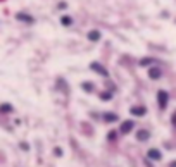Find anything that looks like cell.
Instances as JSON below:
<instances>
[{"instance_id": "obj_1", "label": "cell", "mask_w": 176, "mask_h": 167, "mask_svg": "<svg viewBox=\"0 0 176 167\" xmlns=\"http://www.w3.org/2000/svg\"><path fill=\"white\" fill-rule=\"evenodd\" d=\"M168 102H169V95L168 91H164V90H159L157 91V105L161 110H164L166 107H168Z\"/></svg>"}, {"instance_id": "obj_2", "label": "cell", "mask_w": 176, "mask_h": 167, "mask_svg": "<svg viewBox=\"0 0 176 167\" xmlns=\"http://www.w3.org/2000/svg\"><path fill=\"white\" fill-rule=\"evenodd\" d=\"M90 69H93L97 74H100V76H104V78H109V71L105 69L104 66H102L100 62H92L90 64Z\"/></svg>"}, {"instance_id": "obj_3", "label": "cell", "mask_w": 176, "mask_h": 167, "mask_svg": "<svg viewBox=\"0 0 176 167\" xmlns=\"http://www.w3.org/2000/svg\"><path fill=\"white\" fill-rule=\"evenodd\" d=\"M16 19L21 22H28V24H31V22H35V17H31L30 14H26V12H17L16 14Z\"/></svg>"}, {"instance_id": "obj_4", "label": "cell", "mask_w": 176, "mask_h": 167, "mask_svg": "<svg viewBox=\"0 0 176 167\" xmlns=\"http://www.w3.org/2000/svg\"><path fill=\"white\" fill-rule=\"evenodd\" d=\"M130 114L135 115V117H143L147 114V109L145 107H131L130 109Z\"/></svg>"}, {"instance_id": "obj_5", "label": "cell", "mask_w": 176, "mask_h": 167, "mask_svg": "<svg viewBox=\"0 0 176 167\" xmlns=\"http://www.w3.org/2000/svg\"><path fill=\"white\" fill-rule=\"evenodd\" d=\"M161 76H162V69H159V67H150L149 69L150 79H161Z\"/></svg>"}, {"instance_id": "obj_6", "label": "cell", "mask_w": 176, "mask_h": 167, "mask_svg": "<svg viewBox=\"0 0 176 167\" xmlns=\"http://www.w3.org/2000/svg\"><path fill=\"white\" fill-rule=\"evenodd\" d=\"M133 126H135V123H133V121H124L123 124H121V128H119V131L123 134H128L130 133L131 129H133Z\"/></svg>"}, {"instance_id": "obj_7", "label": "cell", "mask_w": 176, "mask_h": 167, "mask_svg": "<svg viewBox=\"0 0 176 167\" xmlns=\"http://www.w3.org/2000/svg\"><path fill=\"white\" fill-rule=\"evenodd\" d=\"M147 157H149L150 160H161L162 159V153L159 152L157 148H150L149 152H147Z\"/></svg>"}, {"instance_id": "obj_8", "label": "cell", "mask_w": 176, "mask_h": 167, "mask_svg": "<svg viewBox=\"0 0 176 167\" xmlns=\"http://www.w3.org/2000/svg\"><path fill=\"white\" fill-rule=\"evenodd\" d=\"M136 140H138V141H147V140H150V131H147V129H138V131H136Z\"/></svg>"}, {"instance_id": "obj_9", "label": "cell", "mask_w": 176, "mask_h": 167, "mask_svg": "<svg viewBox=\"0 0 176 167\" xmlns=\"http://www.w3.org/2000/svg\"><path fill=\"white\" fill-rule=\"evenodd\" d=\"M102 119H104L105 123H116L119 117H117V114H112V112H104Z\"/></svg>"}, {"instance_id": "obj_10", "label": "cell", "mask_w": 176, "mask_h": 167, "mask_svg": "<svg viewBox=\"0 0 176 167\" xmlns=\"http://www.w3.org/2000/svg\"><path fill=\"white\" fill-rule=\"evenodd\" d=\"M86 36H88V40H90V41H98L102 35H100V31H98V30H90Z\"/></svg>"}, {"instance_id": "obj_11", "label": "cell", "mask_w": 176, "mask_h": 167, "mask_svg": "<svg viewBox=\"0 0 176 167\" xmlns=\"http://www.w3.org/2000/svg\"><path fill=\"white\" fill-rule=\"evenodd\" d=\"M14 112V107L11 104H0V114H11Z\"/></svg>"}, {"instance_id": "obj_12", "label": "cell", "mask_w": 176, "mask_h": 167, "mask_svg": "<svg viewBox=\"0 0 176 167\" xmlns=\"http://www.w3.org/2000/svg\"><path fill=\"white\" fill-rule=\"evenodd\" d=\"M60 24H62V26H71L73 17L71 16H60Z\"/></svg>"}, {"instance_id": "obj_13", "label": "cell", "mask_w": 176, "mask_h": 167, "mask_svg": "<svg viewBox=\"0 0 176 167\" xmlns=\"http://www.w3.org/2000/svg\"><path fill=\"white\" fill-rule=\"evenodd\" d=\"M81 88L85 90L86 93H92V91H93V83H90V81H85V83H81Z\"/></svg>"}, {"instance_id": "obj_14", "label": "cell", "mask_w": 176, "mask_h": 167, "mask_svg": "<svg viewBox=\"0 0 176 167\" xmlns=\"http://www.w3.org/2000/svg\"><path fill=\"white\" fill-rule=\"evenodd\" d=\"M100 100H102V102L112 100V93H111V91H102V93H100Z\"/></svg>"}, {"instance_id": "obj_15", "label": "cell", "mask_w": 176, "mask_h": 167, "mask_svg": "<svg viewBox=\"0 0 176 167\" xmlns=\"http://www.w3.org/2000/svg\"><path fill=\"white\" fill-rule=\"evenodd\" d=\"M150 64H154V59H142L140 60V66H150Z\"/></svg>"}, {"instance_id": "obj_16", "label": "cell", "mask_w": 176, "mask_h": 167, "mask_svg": "<svg viewBox=\"0 0 176 167\" xmlns=\"http://www.w3.org/2000/svg\"><path fill=\"white\" fill-rule=\"evenodd\" d=\"M107 140L109 141H114V140H116V131H109V133H107Z\"/></svg>"}, {"instance_id": "obj_17", "label": "cell", "mask_w": 176, "mask_h": 167, "mask_svg": "<svg viewBox=\"0 0 176 167\" xmlns=\"http://www.w3.org/2000/svg\"><path fill=\"white\" fill-rule=\"evenodd\" d=\"M19 146H21L23 150H26V152L30 150V145H28V143H19Z\"/></svg>"}, {"instance_id": "obj_18", "label": "cell", "mask_w": 176, "mask_h": 167, "mask_svg": "<svg viewBox=\"0 0 176 167\" xmlns=\"http://www.w3.org/2000/svg\"><path fill=\"white\" fill-rule=\"evenodd\" d=\"M55 155L60 157V155H62V150H60V148H55Z\"/></svg>"}, {"instance_id": "obj_19", "label": "cell", "mask_w": 176, "mask_h": 167, "mask_svg": "<svg viewBox=\"0 0 176 167\" xmlns=\"http://www.w3.org/2000/svg\"><path fill=\"white\" fill-rule=\"evenodd\" d=\"M169 167H176V160H173V162H171V165H169Z\"/></svg>"}]
</instances>
